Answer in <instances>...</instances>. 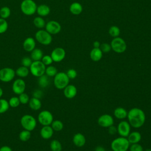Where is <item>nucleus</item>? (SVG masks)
<instances>
[{
	"instance_id": "obj_32",
	"label": "nucleus",
	"mask_w": 151,
	"mask_h": 151,
	"mask_svg": "<svg viewBox=\"0 0 151 151\" xmlns=\"http://www.w3.org/2000/svg\"><path fill=\"white\" fill-rule=\"evenodd\" d=\"M9 107L8 101L4 99H0V114L6 112Z\"/></svg>"
},
{
	"instance_id": "obj_19",
	"label": "nucleus",
	"mask_w": 151,
	"mask_h": 151,
	"mask_svg": "<svg viewBox=\"0 0 151 151\" xmlns=\"http://www.w3.org/2000/svg\"><path fill=\"white\" fill-rule=\"evenodd\" d=\"M86 140L85 136L81 133L75 134L73 137V142L77 147H82L86 143Z\"/></svg>"
},
{
	"instance_id": "obj_42",
	"label": "nucleus",
	"mask_w": 151,
	"mask_h": 151,
	"mask_svg": "<svg viewBox=\"0 0 151 151\" xmlns=\"http://www.w3.org/2000/svg\"><path fill=\"white\" fill-rule=\"evenodd\" d=\"M100 49L101 50V51L103 52L107 53V52H109L110 51L111 48L110 44L106 43V42H104L100 45Z\"/></svg>"
},
{
	"instance_id": "obj_13",
	"label": "nucleus",
	"mask_w": 151,
	"mask_h": 151,
	"mask_svg": "<svg viewBox=\"0 0 151 151\" xmlns=\"http://www.w3.org/2000/svg\"><path fill=\"white\" fill-rule=\"evenodd\" d=\"M50 55L53 61L58 63L64 59L65 57V51L61 47H57L52 51Z\"/></svg>"
},
{
	"instance_id": "obj_8",
	"label": "nucleus",
	"mask_w": 151,
	"mask_h": 151,
	"mask_svg": "<svg viewBox=\"0 0 151 151\" xmlns=\"http://www.w3.org/2000/svg\"><path fill=\"white\" fill-rule=\"evenodd\" d=\"M111 49L117 53H123L127 48V45L125 41L120 37L114 38L110 43Z\"/></svg>"
},
{
	"instance_id": "obj_34",
	"label": "nucleus",
	"mask_w": 151,
	"mask_h": 151,
	"mask_svg": "<svg viewBox=\"0 0 151 151\" xmlns=\"http://www.w3.org/2000/svg\"><path fill=\"white\" fill-rule=\"evenodd\" d=\"M57 69L55 67L52 65H48L45 68V73L48 77H54L57 73Z\"/></svg>"
},
{
	"instance_id": "obj_23",
	"label": "nucleus",
	"mask_w": 151,
	"mask_h": 151,
	"mask_svg": "<svg viewBox=\"0 0 151 151\" xmlns=\"http://www.w3.org/2000/svg\"><path fill=\"white\" fill-rule=\"evenodd\" d=\"M70 11L73 15H79L83 11V6L78 2H73L70 6Z\"/></svg>"
},
{
	"instance_id": "obj_46",
	"label": "nucleus",
	"mask_w": 151,
	"mask_h": 151,
	"mask_svg": "<svg viewBox=\"0 0 151 151\" xmlns=\"http://www.w3.org/2000/svg\"><path fill=\"white\" fill-rule=\"evenodd\" d=\"M108 128H109V133L110 134L113 135V134H114L117 132V128H116L115 126H114L113 125L110 126V127H108Z\"/></svg>"
},
{
	"instance_id": "obj_7",
	"label": "nucleus",
	"mask_w": 151,
	"mask_h": 151,
	"mask_svg": "<svg viewBox=\"0 0 151 151\" xmlns=\"http://www.w3.org/2000/svg\"><path fill=\"white\" fill-rule=\"evenodd\" d=\"M45 68L46 66L41 61H34L29 67V71L34 76L39 77L45 74Z\"/></svg>"
},
{
	"instance_id": "obj_27",
	"label": "nucleus",
	"mask_w": 151,
	"mask_h": 151,
	"mask_svg": "<svg viewBox=\"0 0 151 151\" xmlns=\"http://www.w3.org/2000/svg\"><path fill=\"white\" fill-rule=\"evenodd\" d=\"M33 24L36 28H38L40 29L44 28L45 26V24H46L45 20L42 18V17H41L40 16L36 17L34 18V19L33 20Z\"/></svg>"
},
{
	"instance_id": "obj_51",
	"label": "nucleus",
	"mask_w": 151,
	"mask_h": 151,
	"mask_svg": "<svg viewBox=\"0 0 151 151\" xmlns=\"http://www.w3.org/2000/svg\"><path fill=\"white\" fill-rule=\"evenodd\" d=\"M143 151H151V149H146Z\"/></svg>"
},
{
	"instance_id": "obj_1",
	"label": "nucleus",
	"mask_w": 151,
	"mask_h": 151,
	"mask_svg": "<svg viewBox=\"0 0 151 151\" xmlns=\"http://www.w3.org/2000/svg\"><path fill=\"white\" fill-rule=\"evenodd\" d=\"M128 122L131 126L134 128L141 127L145 123L146 116L144 111L137 107L130 109L127 112Z\"/></svg>"
},
{
	"instance_id": "obj_16",
	"label": "nucleus",
	"mask_w": 151,
	"mask_h": 151,
	"mask_svg": "<svg viewBox=\"0 0 151 151\" xmlns=\"http://www.w3.org/2000/svg\"><path fill=\"white\" fill-rule=\"evenodd\" d=\"M77 93V89L76 87L73 84H68L64 88V96L68 99H73Z\"/></svg>"
},
{
	"instance_id": "obj_20",
	"label": "nucleus",
	"mask_w": 151,
	"mask_h": 151,
	"mask_svg": "<svg viewBox=\"0 0 151 151\" xmlns=\"http://www.w3.org/2000/svg\"><path fill=\"white\" fill-rule=\"evenodd\" d=\"M103 57V52L100 48H93L90 52V57L93 61H100Z\"/></svg>"
},
{
	"instance_id": "obj_44",
	"label": "nucleus",
	"mask_w": 151,
	"mask_h": 151,
	"mask_svg": "<svg viewBox=\"0 0 151 151\" xmlns=\"http://www.w3.org/2000/svg\"><path fill=\"white\" fill-rule=\"evenodd\" d=\"M69 79H74L77 76V73L76 70L73 68L69 69L66 73Z\"/></svg>"
},
{
	"instance_id": "obj_37",
	"label": "nucleus",
	"mask_w": 151,
	"mask_h": 151,
	"mask_svg": "<svg viewBox=\"0 0 151 151\" xmlns=\"http://www.w3.org/2000/svg\"><path fill=\"white\" fill-rule=\"evenodd\" d=\"M8 28V22L5 19L0 18V34L5 33Z\"/></svg>"
},
{
	"instance_id": "obj_43",
	"label": "nucleus",
	"mask_w": 151,
	"mask_h": 151,
	"mask_svg": "<svg viewBox=\"0 0 151 151\" xmlns=\"http://www.w3.org/2000/svg\"><path fill=\"white\" fill-rule=\"evenodd\" d=\"M130 151H143V147L137 143H133L129 146Z\"/></svg>"
},
{
	"instance_id": "obj_33",
	"label": "nucleus",
	"mask_w": 151,
	"mask_h": 151,
	"mask_svg": "<svg viewBox=\"0 0 151 151\" xmlns=\"http://www.w3.org/2000/svg\"><path fill=\"white\" fill-rule=\"evenodd\" d=\"M11 15V9L8 6H3L0 9V17L3 19L8 18Z\"/></svg>"
},
{
	"instance_id": "obj_22",
	"label": "nucleus",
	"mask_w": 151,
	"mask_h": 151,
	"mask_svg": "<svg viewBox=\"0 0 151 151\" xmlns=\"http://www.w3.org/2000/svg\"><path fill=\"white\" fill-rule=\"evenodd\" d=\"M141 139H142L141 134L139 132H136V131L130 133V134L127 136V140L131 144L139 143Z\"/></svg>"
},
{
	"instance_id": "obj_47",
	"label": "nucleus",
	"mask_w": 151,
	"mask_h": 151,
	"mask_svg": "<svg viewBox=\"0 0 151 151\" xmlns=\"http://www.w3.org/2000/svg\"><path fill=\"white\" fill-rule=\"evenodd\" d=\"M0 151H12V150L9 146H4L0 148Z\"/></svg>"
},
{
	"instance_id": "obj_31",
	"label": "nucleus",
	"mask_w": 151,
	"mask_h": 151,
	"mask_svg": "<svg viewBox=\"0 0 151 151\" xmlns=\"http://www.w3.org/2000/svg\"><path fill=\"white\" fill-rule=\"evenodd\" d=\"M51 127L54 131L59 132L63 130L64 127V124L63 122L59 120H53L51 123Z\"/></svg>"
},
{
	"instance_id": "obj_40",
	"label": "nucleus",
	"mask_w": 151,
	"mask_h": 151,
	"mask_svg": "<svg viewBox=\"0 0 151 151\" xmlns=\"http://www.w3.org/2000/svg\"><path fill=\"white\" fill-rule=\"evenodd\" d=\"M42 63L45 65V66H48L50 65L52 62L53 60L51 57V55H43L41 60Z\"/></svg>"
},
{
	"instance_id": "obj_24",
	"label": "nucleus",
	"mask_w": 151,
	"mask_h": 151,
	"mask_svg": "<svg viewBox=\"0 0 151 151\" xmlns=\"http://www.w3.org/2000/svg\"><path fill=\"white\" fill-rule=\"evenodd\" d=\"M114 116L118 119H124L127 117V111L123 107H119L114 110Z\"/></svg>"
},
{
	"instance_id": "obj_28",
	"label": "nucleus",
	"mask_w": 151,
	"mask_h": 151,
	"mask_svg": "<svg viewBox=\"0 0 151 151\" xmlns=\"http://www.w3.org/2000/svg\"><path fill=\"white\" fill-rule=\"evenodd\" d=\"M29 73V70L28 67L21 66L18 67L15 71V74L20 77H26Z\"/></svg>"
},
{
	"instance_id": "obj_15",
	"label": "nucleus",
	"mask_w": 151,
	"mask_h": 151,
	"mask_svg": "<svg viewBox=\"0 0 151 151\" xmlns=\"http://www.w3.org/2000/svg\"><path fill=\"white\" fill-rule=\"evenodd\" d=\"M98 124L103 127H109L113 125L114 120L111 116L108 114H104L100 116L97 120Z\"/></svg>"
},
{
	"instance_id": "obj_52",
	"label": "nucleus",
	"mask_w": 151,
	"mask_h": 151,
	"mask_svg": "<svg viewBox=\"0 0 151 151\" xmlns=\"http://www.w3.org/2000/svg\"><path fill=\"white\" fill-rule=\"evenodd\" d=\"M106 151H113V150H106Z\"/></svg>"
},
{
	"instance_id": "obj_35",
	"label": "nucleus",
	"mask_w": 151,
	"mask_h": 151,
	"mask_svg": "<svg viewBox=\"0 0 151 151\" xmlns=\"http://www.w3.org/2000/svg\"><path fill=\"white\" fill-rule=\"evenodd\" d=\"M120 28L116 25H113L110 27L109 29V35L114 38L119 37V35H120Z\"/></svg>"
},
{
	"instance_id": "obj_29",
	"label": "nucleus",
	"mask_w": 151,
	"mask_h": 151,
	"mask_svg": "<svg viewBox=\"0 0 151 151\" xmlns=\"http://www.w3.org/2000/svg\"><path fill=\"white\" fill-rule=\"evenodd\" d=\"M38 83L40 87L42 88L47 87L50 84L49 77L46 74H43L42 76L38 77Z\"/></svg>"
},
{
	"instance_id": "obj_9",
	"label": "nucleus",
	"mask_w": 151,
	"mask_h": 151,
	"mask_svg": "<svg viewBox=\"0 0 151 151\" xmlns=\"http://www.w3.org/2000/svg\"><path fill=\"white\" fill-rule=\"evenodd\" d=\"M15 76V71L9 67H5L0 70V80L7 83L12 81Z\"/></svg>"
},
{
	"instance_id": "obj_3",
	"label": "nucleus",
	"mask_w": 151,
	"mask_h": 151,
	"mask_svg": "<svg viewBox=\"0 0 151 151\" xmlns=\"http://www.w3.org/2000/svg\"><path fill=\"white\" fill-rule=\"evenodd\" d=\"M20 8L24 15L31 16L36 12L37 5L34 0H23L21 3Z\"/></svg>"
},
{
	"instance_id": "obj_50",
	"label": "nucleus",
	"mask_w": 151,
	"mask_h": 151,
	"mask_svg": "<svg viewBox=\"0 0 151 151\" xmlns=\"http://www.w3.org/2000/svg\"><path fill=\"white\" fill-rule=\"evenodd\" d=\"M2 95H3V90H2V89L0 87V98L2 97Z\"/></svg>"
},
{
	"instance_id": "obj_17",
	"label": "nucleus",
	"mask_w": 151,
	"mask_h": 151,
	"mask_svg": "<svg viewBox=\"0 0 151 151\" xmlns=\"http://www.w3.org/2000/svg\"><path fill=\"white\" fill-rule=\"evenodd\" d=\"M35 41L34 38L31 37L25 38L22 44L24 50L27 52H31L35 48Z\"/></svg>"
},
{
	"instance_id": "obj_4",
	"label": "nucleus",
	"mask_w": 151,
	"mask_h": 151,
	"mask_svg": "<svg viewBox=\"0 0 151 151\" xmlns=\"http://www.w3.org/2000/svg\"><path fill=\"white\" fill-rule=\"evenodd\" d=\"M35 40L41 44L44 45H50L52 41V35L48 32L45 29H39L35 34Z\"/></svg>"
},
{
	"instance_id": "obj_6",
	"label": "nucleus",
	"mask_w": 151,
	"mask_h": 151,
	"mask_svg": "<svg viewBox=\"0 0 151 151\" xmlns=\"http://www.w3.org/2000/svg\"><path fill=\"white\" fill-rule=\"evenodd\" d=\"M21 124L22 127L27 130L32 131L36 127L37 120L30 114H25L21 119Z\"/></svg>"
},
{
	"instance_id": "obj_36",
	"label": "nucleus",
	"mask_w": 151,
	"mask_h": 151,
	"mask_svg": "<svg viewBox=\"0 0 151 151\" xmlns=\"http://www.w3.org/2000/svg\"><path fill=\"white\" fill-rule=\"evenodd\" d=\"M31 137V132L24 130L21 131L19 134V139L22 142H26L28 141Z\"/></svg>"
},
{
	"instance_id": "obj_5",
	"label": "nucleus",
	"mask_w": 151,
	"mask_h": 151,
	"mask_svg": "<svg viewBox=\"0 0 151 151\" xmlns=\"http://www.w3.org/2000/svg\"><path fill=\"white\" fill-rule=\"evenodd\" d=\"M70 79L66 73L64 72L57 73L54 78V84L55 87L59 89H64L69 83Z\"/></svg>"
},
{
	"instance_id": "obj_39",
	"label": "nucleus",
	"mask_w": 151,
	"mask_h": 151,
	"mask_svg": "<svg viewBox=\"0 0 151 151\" xmlns=\"http://www.w3.org/2000/svg\"><path fill=\"white\" fill-rule=\"evenodd\" d=\"M18 98H19L20 103H21L22 104H27L29 102V98L28 95L27 93H25L24 92L20 94Z\"/></svg>"
},
{
	"instance_id": "obj_41",
	"label": "nucleus",
	"mask_w": 151,
	"mask_h": 151,
	"mask_svg": "<svg viewBox=\"0 0 151 151\" xmlns=\"http://www.w3.org/2000/svg\"><path fill=\"white\" fill-rule=\"evenodd\" d=\"M32 60L31 58V57H24L21 60V64L22 66L26 67H29L32 63Z\"/></svg>"
},
{
	"instance_id": "obj_38",
	"label": "nucleus",
	"mask_w": 151,
	"mask_h": 151,
	"mask_svg": "<svg viewBox=\"0 0 151 151\" xmlns=\"http://www.w3.org/2000/svg\"><path fill=\"white\" fill-rule=\"evenodd\" d=\"M8 103H9V106L13 108L17 107L18 106H19L20 104L19 98L17 97H12L8 101Z\"/></svg>"
},
{
	"instance_id": "obj_14",
	"label": "nucleus",
	"mask_w": 151,
	"mask_h": 151,
	"mask_svg": "<svg viewBox=\"0 0 151 151\" xmlns=\"http://www.w3.org/2000/svg\"><path fill=\"white\" fill-rule=\"evenodd\" d=\"M26 84L25 81L21 78H18L14 81L12 86V89L14 93L19 95L25 91Z\"/></svg>"
},
{
	"instance_id": "obj_10",
	"label": "nucleus",
	"mask_w": 151,
	"mask_h": 151,
	"mask_svg": "<svg viewBox=\"0 0 151 151\" xmlns=\"http://www.w3.org/2000/svg\"><path fill=\"white\" fill-rule=\"evenodd\" d=\"M38 120L42 126H48L51 124L53 121V116L52 113L48 110L41 111L38 116Z\"/></svg>"
},
{
	"instance_id": "obj_49",
	"label": "nucleus",
	"mask_w": 151,
	"mask_h": 151,
	"mask_svg": "<svg viewBox=\"0 0 151 151\" xmlns=\"http://www.w3.org/2000/svg\"><path fill=\"white\" fill-rule=\"evenodd\" d=\"M94 151H106V150H105V149L103 146H97L95 148Z\"/></svg>"
},
{
	"instance_id": "obj_25",
	"label": "nucleus",
	"mask_w": 151,
	"mask_h": 151,
	"mask_svg": "<svg viewBox=\"0 0 151 151\" xmlns=\"http://www.w3.org/2000/svg\"><path fill=\"white\" fill-rule=\"evenodd\" d=\"M28 103L29 107L33 110H38L41 107V102L39 99L32 97Z\"/></svg>"
},
{
	"instance_id": "obj_45",
	"label": "nucleus",
	"mask_w": 151,
	"mask_h": 151,
	"mask_svg": "<svg viewBox=\"0 0 151 151\" xmlns=\"http://www.w3.org/2000/svg\"><path fill=\"white\" fill-rule=\"evenodd\" d=\"M33 97H35V98H37V99H40L42 97V96H43V93L42 92L41 90H35L34 92H33Z\"/></svg>"
},
{
	"instance_id": "obj_11",
	"label": "nucleus",
	"mask_w": 151,
	"mask_h": 151,
	"mask_svg": "<svg viewBox=\"0 0 151 151\" xmlns=\"http://www.w3.org/2000/svg\"><path fill=\"white\" fill-rule=\"evenodd\" d=\"M45 30L51 35H55L58 34L61 30V26L60 24L56 21H50L46 23Z\"/></svg>"
},
{
	"instance_id": "obj_30",
	"label": "nucleus",
	"mask_w": 151,
	"mask_h": 151,
	"mask_svg": "<svg viewBox=\"0 0 151 151\" xmlns=\"http://www.w3.org/2000/svg\"><path fill=\"white\" fill-rule=\"evenodd\" d=\"M50 149L52 151H61L62 145L61 143L57 140H52L50 145Z\"/></svg>"
},
{
	"instance_id": "obj_48",
	"label": "nucleus",
	"mask_w": 151,
	"mask_h": 151,
	"mask_svg": "<svg viewBox=\"0 0 151 151\" xmlns=\"http://www.w3.org/2000/svg\"><path fill=\"white\" fill-rule=\"evenodd\" d=\"M93 45L94 48H100L101 44L100 43L99 41H95L93 42Z\"/></svg>"
},
{
	"instance_id": "obj_12",
	"label": "nucleus",
	"mask_w": 151,
	"mask_h": 151,
	"mask_svg": "<svg viewBox=\"0 0 151 151\" xmlns=\"http://www.w3.org/2000/svg\"><path fill=\"white\" fill-rule=\"evenodd\" d=\"M117 133L120 136L126 137L130 134V125L127 121H121L117 126Z\"/></svg>"
},
{
	"instance_id": "obj_21",
	"label": "nucleus",
	"mask_w": 151,
	"mask_h": 151,
	"mask_svg": "<svg viewBox=\"0 0 151 151\" xmlns=\"http://www.w3.org/2000/svg\"><path fill=\"white\" fill-rule=\"evenodd\" d=\"M36 12L41 17H46L50 13V8L46 4H40L37 6Z\"/></svg>"
},
{
	"instance_id": "obj_2",
	"label": "nucleus",
	"mask_w": 151,
	"mask_h": 151,
	"mask_svg": "<svg viewBox=\"0 0 151 151\" xmlns=\"http://www.w3.org/2000/svg\"><path fill=\"white\" fill-rule=\"evenodd\" d=\"M129 146L130 143L127 139L122 136L114 139L111 143V148L113 151H127Z\"/></svg>"
},
{
	"instance_id": "obj_26",
	"label": "nucleus",
	"mask_w": 151,
	"mask_h": 151,
	"mask_svg": "<svg viewBox=\"0 0 151 151\" xmlns=\"http://www.w3.org/2000/svg\"><path fill=\"white\" fill-rule=\"evenodd\" d=\"M43 57V52L40 48H34L31 52V58L34 61H41Z\"/></svg>"
},
{
	"instance_id": "obj_18",
	"label": "nucleus",
	"mask_w": 151,
	"mask_h": 151,
	"mask_svg": "<svg viewBox=\"0 0 151 151\" xmlns=\"http://www.w3.org/2000/svg\"><path fill=\"white\" fill-rule=\"evenodd\" d=\"M54 133V130L51 126H43V127L40 130V135L44 139H50Z\"/></svg>"
}]
</instances>
